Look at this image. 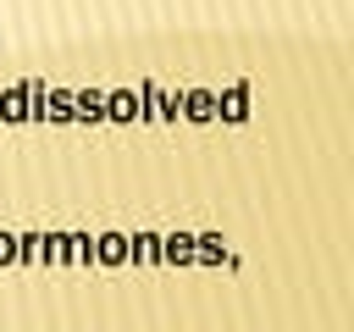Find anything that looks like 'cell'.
I'll return each instance as SVG.
<instances>
[{
  "label": "cell",
  "instance_id": "6da1fadb",
  "mask_svg": "<svg viewBox=\"0 0 354 332\" xmlns=\"http://www.w3.org/2000/svg\"><path fill=\"white\" fill-rule=\"evenodd\" d=\"M183 116L188 122H216V94L210 89H188L183 94Z\"/></svg>",
  "mask_w": 354,
  "mask_h": 332
},
{
  "label": "cell",
  "instance_id": "7a4b0ae2",
  "mask_svg": "<svg viewBox=\"0 0 354 332\" xmlns=\"http://www.w3.org/2000/svg\"><path fill=\"white\" fill-rule=\"evenodd\" d=\"M88 260H100V266H122V260H127V238H122V232H105V238H94Z\"/></svg>",
  "mask_w": 354,
  "mask_h": 332
},
{
  "label": "cell",
  "instance_id": "3957f363",
  "mask_svg": "<svg viewBox=\"0 0 354 332\" xmlns=\"http://www.w3.org/2000/svg\"><path fill=\"white\" fill-rule=\"evenodd\" d=\"M160 260H166V266H194V238H188V232L160 238Z\"/></svg>",
  "mask_w": 354,
  "mask_h": 332
},
{
  "label": "cell",
  "instance_id": "277c9868",
  "mask_svg": "<svg viewBox=\"0 0 354 332\" xmlns=\"http://www.w3.org/2000/svg\"><path fill=\"white\" fill-rule=\"evenodd\" d=\"M199 249H194V266H221L227 260V243H221V232H205V238H194Z\"/></svg>",
  "mask_w": 354,
  "mask_h": 332
},
{
  "label": "cell",
  "instance_id": "5b68a950",
  "mask_svg": "<svg viewBox=\"0 0 354 332\" xmlns=\"http://www.w3.org/2000/svg\"><path fill=\"white\" fill-rule=\"evenodd\" d=\"M105 116H111V122H133V116H138V100H133L127 89H116V94H105Z\"/></svg>",
  "mask_w": 354,
  "mask_h": 332
},
{
  "label": "cell",
  "instance_id": "8992f818",
  "mask_svg": "<svg viewBox=\"0 0 354 332\" xmlns=\"http://www.w3.org/2000/svg\"><path fill=\"white\" fill-rule=\"evenodd\" d=\"M249 100H243V89H227V94H216V116H227V122H243L249 111H243Z\"/></svg>",
  "mask_w": 354,
  "mask_h": 332
},
{
  "label": "cell",
  "instance_id": "52a82bcc",
  "mask_svg": "<svg viewBox=\"0 0 354 332\" xmlns=\"http://www.w3.org/2000/svg\"><path fill=\"white\" fill-rule=\"evenodd\" d=\"M72 105H77L72 116H83V122H100L105 116V94H94V89L88 94H72Z\"/></svg>",
  "mask_w": 354,
  "mask_h": 332
},
{
  "label": "cell",
  "instance_id": "ba28073f",
  "mask_svg": "<svg viewBox=\"0 0 354 332\" xmlns=\"http://www.w3.org/2000/svg\"><path fill=\"white\" fill-rule=\"evenodd\" d=\"M22 105H28V83H22V89H11V94L0 100V116H6V122H22V116H28Z\"/></svg>",
  "mask_w": 354,
  "mask_h": 332
},
{
  "label": "cell",
  "instance_id": "9c48e42d",
  "mask_svg": "<svg viewBox=\"0 0 354 332\" xmlns=\"http://www.w3.org/2000/svg\"><path fill=\"white\" fill-rule=\"evenodd\" d=\"M127 255H133V260H160V238H155V232H138V238L127 243Z\"/></svg>",
  "mask_w": 354,
  "mask_h": 332
},
{
  "label": "cell",
  "instance_id": "30bf717a",
  "mask_svg": "<svg viewBox=\"0 0 354 332\" xmlns=\"http://www.w3.org/2000/svg\"><path fill=\"white\" fill-rule=\"evenodd\" d=\"M11 260H17V238H11V232H0V266H11Z\"/></svg>",
  "mask_w": 354,
  "mask_h": 332
}]
</instances>
